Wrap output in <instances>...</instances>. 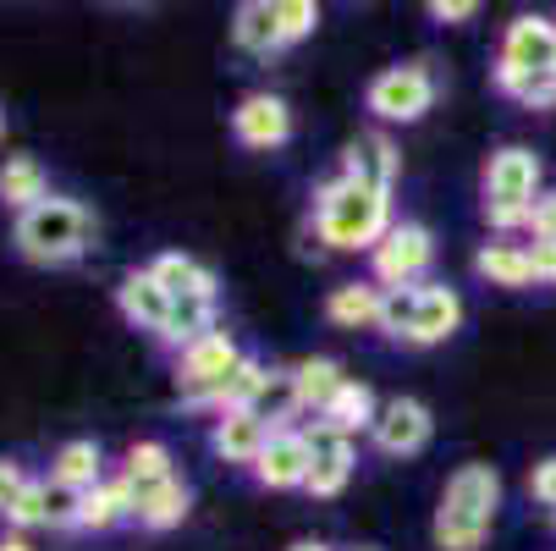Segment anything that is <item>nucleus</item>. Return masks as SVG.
<instances>
[{
  "instance_id": "f257e3e1",
  "label": "nucleus",
  "mask_w": 556,
  "mask_h": 551,
  "mask_svg": "<svg viewBox=\"0 0 556 551\" xmlns=\"http://www.w3.org/2000/svg\"><path fill=\"white\" fill-rule=\"evenodd\" d=\"M496 508H502V475L491 463H463L441 491L435 508V546L441 551H480L496 529Z\"/></svg>"
},
{
  "instance_id": "f03ea898",
  "label": "nucleus",
  "mask_w": 556,
  "mask_h": 551,
  "mask_svg": "<svg viewBox=\"0 0 556 551\" xmlns=\"http://www.w3.org/2000/svg\"><path fill=\"white\" fill-rule=\"evenodd\" d=\"M12 243L28 265H77L94 243V215L66 193H50L12 221Z\"/></svg>"
},
{
  "instance_id": "7ed1b4c3",
  "label": "nucleus",
  "mask_w": 556,
  "mask_h": 551,
  "mask_svg": "<svg viewBox=\"0 0 556 551\" xmlns=\"http://www.w3.org/2000/svg\"><path fill=\"white\" fill-rule=\"evenodd\" d=\"M396 221H391V193H369L348 177L326 183L320 193H314V231H320V243L342 249V254H358L386 238Z\"/></svg>"
},
{
  "instance_id": "20e7f679",
  "label": "nucleus",
  "mask_w": 556,
  "mask_h": 551,
  "mask_svg": "<svg viewBox=\"0 0 556 551\" xmlns=\"http://www.w3.org/2000/svg\"><path fill=\"white\" fill-rule=\"evenodd\" d=\"M457 326H463V298L452 287H396L380 298V331L408 348H435Z\"/></svg>"
},
{
  "instance_id": "39448f33",
  "label": "nucleus",
  "mask_w": 556,
  "mask_h": 551,
  "mask_svg": "<svg viewBox=\"0 0 556 551\" xmlns=\"http://www.w3.org/2000/svg\"><path fill=\"white\" fill-rule=\"evenodd\" d=\"M534 199H540V154L523 143L496 149L485 166V221L496 231H518V226H529Z\"/></svg>"
},
{
  "instance_id": "423d86ee",
  "label": "nucleus",
  "mask_w": 556,
  "mask_h": 551,
  "mask_svg": "<svg viewBox=\"0 0 556 551\" xmlns=\"http://www.w3.org/2000/svg\"><path fill=\"white\" fill-rule=\"evenodd\" d=\"M237 359H243V348L231 342V331H210L193 348H182L177 353V391H182V403L188 409H210L215 391L231 380Z\"/></svg>"
},
{
  "instance_id": "0eeeda50",
  "label": "nucleus",
  "mask_w": 556,
  "mask_h": 551,
  "mask_svg": "<svg viewBox=\"0 0 556 551\" xmlns=\"http://www.w3.org/2000/svg\"><path fill=\"white\" fill-rule=\"evenodd\" d=\"M364 105L375 111V122H419L430 105H435V72L430 61H403V66H386Z\"/></svg>"
},
{
  "instance_id": "6e6552de",
  "label": "nucleus",
  "mask_w": 556,
  "mask_h": 551,
  "mask_svg": "<svg viewBox=\"0 0 556 551\" xmlns=\"http://www.w3.org/2000/svg\"><path fill=\"white\" fill-rule=\"evenodd\" d=\"M430 260H435L430 226H419V221H396L386 238L375 243L369 271H375V287L396 292V287H419V276L430 271Z\"/></svg>"
},
{
  "instance_id": "1a4fd4ad",
  "label": "nucleus",
  "mask_w": 556,
  "mask_h": 551,
  "mask_svg": "<svg viewBox=\"0 0 556 551\" xmlns=\"http://www.w3.org/2000/svg\"><path fill=\"white\" fill-rule=\"evenodd\" d=\"M353 468H358L353 441L314 419V430H308V486H303V491L320 497V502H326V497H342V486L353 480Z\"/></svg>"
},
{
  "instance_id": "9d476101",
  "label": "nucleus",
  "mask_w": 556,
  "mask_h": 551,
  "mask_svg": "<svg viewBox=\"0 0 556 551\" xmlns=\"http://www.w3.org/2000/svg\"><path fill=\"white\" fill-rule=\"evenodd\" d=\"M254 480L265 491H292V486H308V430H292V425H276L260 463H254Z\"/></svg>"
},
{
  "instance_id": "9b49d317",
  "label": "nucleus",
  "mask_w": 556,
  "mask_h": 551,
  "mask_svg": "<svg viewBox=\"0 0 556 551\" xmlns=\"http://www.w3.org/2000/svg\"><path fill=\"white\" fill-rule=\"evenodd\" d=\"M396 172H403V154H396V143L386 133H358L348 143V154H342V177L369 188V193H391Z\"/></svg>"
},
{
  "instance_id": "f8f14e48",
  "label": "nucleus",
  "mask_w": 556,
  "mask_h": 551,
  "mask_svg": "<svg viewBox=\"0 0 556 551\" xmlns=\"http://www.w3.org/2000/svg\"><path fill=\"white\" fill-rule=\"evenodd\" d=\"M430 409L419 403V398H391L386 409H380V419H375V430H369V441L386 452V458H408V452H419L425 441H430Z\"/></svg>"
},
{
  "instance_id": "ddd939ff",
  "label": "nucleus",
  "mask_w": 556,
  "mask_h": 551,
  "mask_svg": "<svg viewBox=\"0 0 556 551\" xmlns=\"http://www.w3.org/2000/svg\"><path fill=\"white\" fill-rule=\"evenodd\" d=\"M496 61H507V66H518L529 77H556V23H545V17L507 23V39H502Z\"/></svg>"
},
{
  "instance_id": "4468645a",
  "label": "nucleus",
  "mask_w": 556,
  "mask_h": 551,
  "mask_svg": "<svg viewBox=\"0 0 556 551\" xmlns=\"http://www.w3.org/2000/svg\"><path fill=\"white\" fill-rule=\"evenodd\" d=\"M231 133L249 149H281L292 138V111H287L281 95H249L231 111Z\"/></svg>"
},
{
  "instance_id": "2eb2a0df",
  "label": "nucleus",
  "mask_w": 556,
  "mask_h": 551,
  "mask_svg": "<svg viewBox=\"0 0 556 551\" xmlns=\"http://www.w3.org/2000/svg\"><path fill=\"white\" fill-rule=\"evenodd\" d=\"M270 430H276V425H270L265 414H254V409L215 414V425H210V447H215V458H226V463L254 468L260 452H265V441H270Z\"/></svg>"
},
{
  "instance_id": "dca6fc26",
  "label": "nucleus",
  "mask_w": 556,
  "mask_h": 551,
  "mask_svg": "<svg viewBox=\"0 0 556 551\" xmlns=\"http://www.w3.org/2000/svg\"><path fill=\"white\" fill-rule=\"evenodd\" d=\"M116 309H122L127 326H138V331H149V337H161L166 321H172V292L154 281L149 271H127V276L116 281Z\"/></svg>"
},
{
  "instance_id": "f3484780",
  "label": "nucleus",
  "mask_w": 556,
  "mask_h": 551,
  "mask_svg": "<svg viewBox=\"0 0 556 551\" xmlns=\"http://www.w3.org/2000/svg\"><path fill=\"white\" fill-rule=\"evenodd\" d=\"M287 375H292V409H298V414H326L331 398L348 386V375H342L337 359H303V364H292Z\"/></svg>"
},
{
  "instance_id": "a211bd4d",
  "label": "nucleus",
  "mask_w": 556,
  "mask_h": 551,
  "mask_svg": "<svg viewBox=\"0 0 556 551\" xmlns=\"http://www.w3.org/2000/svg\"><path fill=\"white\" fill-rule=\"evenodd\" d=\"M50 480L55 486H66V491H94V486H105V452H100V441H89V436H77V441H66L61 452H55V463H50Z\"/></svg>"
},
{
  "instance_id": "6ab92c4d",
  "label": "nucleus",
  "mask_w": 556,
  "mask_h": 551,
  "mask_svg": "<svg viewBox=\"0 0 556 551\" xmlns=\"http://www.w3.org/2000/svg\"><path fill=\"white\" fill-rule=\"evenodd\" d=\"M149 276L161 281L172 298H220V281H215V271L210 265H199L193 254H154V265H149Z\"/></svg>"
},
{
  "instance_id": "aec40b11",
  "label": "nucleus",
  "mask_w": 556,
  "mask_h": 551,
  "mask_svg": "<svg viewBox=\"0 0 556 551\" xmlns=\"http://www.w3.org/2000/svg\"><path fill=\"white\" fill-rule=\"evenodd\" d=\"M188 508H193V497H188V486L172 475V480H154V486H138V502H132V518L143 524V529H177L182 518H188Z\"/></svg>"
},
{
  "instance_id": "412c9836",
  "label": "nucleus",
  "mask_w": 556,
  "mask_h": 551,
  "mask_svg": "<svg viewBox=\"0 0 556 551\" xmlns=\"http://www.w3.org/2000/svg\"><path fill=\"white\" fill-rule=\"evenodd\" d=\"M39 199H50L45 166L34 161V154H7V161H0V204L23 215V210H34Z\"/></svg>"
},
{
  "instance_id": "4be33fe9",
  "label": "nucleus",
  "mask_w": 556,
  "mask_h": 551,
  "mask_svg": "<svg viewBox=\"0 0 556 551\" xmlns=\"http://www.w3.org/2000/svg\"><path fill=\"white\" fill-rule=\"evenodd\" d=\"M375 419H380V409H375V391L364 386V380H348L337 398H331V409L320 414V425L326 430H337V436H358V430H375Z\"/></svg>"
},
{
  "instance_id": "5701e85b",
  "label": "nucleus",
  "mask_w": 556,
  "mask_h": 551,
  "mask_svg": "<svg viewBox=\"0 0 556 551\" xmlns=\"http://www.w3.org/2000/svg\"><path fill=\"white\" fill-rule=\"evenodd\" d=\"M210 331H220L210 298H172V321H166V331L154 337V342L172 348V353H182V348H193V342L210 337Z\"/></svg>"
},
{
  "instance_id": "b1692460",
  "label": "nucleus",
  "mask_w": 556,
  "mask_h": 551,
  "mask_svg": "<svg viewBox=\"0 0 556 551\" xmlns=\"http://www.w3.org/2000/svg\"><path fill=\"white\" fill-rule=\"evenodd\" d=\"M231 39H237V50H249V55L281 50V39H276V0H249V7H237Z\"/></svg>"
},
{
  "instance_id": "393cba45",
  "label": "nucleus",
  "mask_w": 556,
  "mask_h": 551,
  "mask_svg": "<svg viewBox=\"0 0 556 551\" xmlns=\"http://www.w3.org/2000/svg\"><path fill=\"white\" fill-rule=\"evenodd\" d=\"M473 271H480L491 287H507V292H518V287L534 281V276H529V249H523V243H485L480 254H473Z\"/></svg>"
},
{
  "instance_id": "a878e982",
  "label": "nucleus",
  "mask_w": 556,
  "mask_h": 551,
  "mask_svg": "<svg viewBox=\"0 0 556 551\" xmlns=\"http://www.w3.org/2000/svg\"><path fill=\"white\" fill-rule=\"evenodd\" d=\"M380 298H386V287H375V281H348V287H337L331 298H326V314L337 326H380Z\"/></svg>"
},
{
  "instance_id": "bb28decb",
  "label": "nucleus",
  "mask_w": 556,
  "mask_h": 551,
  "mask_svg": "<svg viewBox=\"0 0 556 551\" xmlns=\"http://www.w3.org/2000/svg\"><path fill=\"white\" fill-rule=\"evenodd\" d=\"M496 89L513 95V100H523L529 111H551L556 105V77H529V72H518L507 61H496Z\"/></svg>"
},
{
  "instance_id": "cd10ccee",
  "label": "nucleus",
  "mask_w": 556,
  "mask_h": 551,
  "mask_svg": "<svg viewBox=\"0 0 556 551\" xmlns=\"http://www.w3.org/2000/svg\"><path fill=\"white\" fill-rule=\"evenodd\" d=\"M122 475H127L132 486L172 480V447H166V441H132V447H127V463H122Z\"/></svg>"
},
{
  "instance_id": "c85d7f7f",
  "label": "nucleus",
  "mask_w": 556,
  "mask_h": 551,
  "mask_svg": "<svg viewBox=\"0 0 556 551\" xmlns=\"http://www.w3.org/2000/svg\"><path fill=\"white\" fill-rule=\"evenodd\" d=\"M7 524L23 535V529H50V480H28L23 497L7 508Z\"/></svg>"
},
{
  "instance_id": "c756f323",
  "label": "nucleus",
  "mask_w": 556,
  "mask_h": 551,
  "mask_svg": "<svg viewBox=\"0 0 556 551\" xmlns=\"http://www.w3.org/2000/svg\"><path fill=\"white\" fill-rule=\"evenodd\" d=\"M314 28H320V7H314V0H276V39H281V50L308 39Z\"/></svg>"
},
{
  "instance_id": "7c9ffc66",
  "label": "nucleus",
  "mask_w": 556,
  "mask_h": 551,
  "mask_svg": "<svg viewBox=\"0 0 556 551\" xmlns=\"http://www.w3.org/2000/svg\"><path fill=\"white\" fill-rule=\"evenodd\" d=\"M523 249H529V276H534V287H556V243H551V238H529Z\"/></svg>"
},
{
  "instance_id": "2f4dec72",
  "label": "nucleus",
  "mask_w": 556,
  "mask_h": 551,
  "mask_svg": "<svg viewBox=\"0 0 556 551\" xmlns=\"http://www.w3.org/2000/svg\"><path fill=\"white\" fill-rule=\"evenodd\" d=\"M523 231H529V238H551V243H556V188L534 199V210H529V226H523Z\"/></svg>"
},
{
  "instance_id": "473e14b6",
  "label": "nucleus",
  "mask_w": 556,
  "mask_h": 551,
  "mask_svg": "<svg viewBox=\"0 0 556 551\" xmlns=\"http://www.w3.org/2000/svg\"><path fill=\"white\" fill-rule=\"evenodd\" d=\"M23 486H28L23 463H17V458H0V518H7V508L23 497Z\"/></svg>"
},
{
  "instance_id": "72a5a7b5",
  "label": "nucleus",
  "mask_w": 556,
  "mask_h": 551,
  "mask_svg": "<svg viewBox=\"0 0 556 551\" xmlns=\"http://www.w3.org/2000/svg\"><path fill=\"white\" fill-rule=\"evenodd\" d=\"M529 497L540 508H556V458H545V463L529 468Z\"/></svg>"
},
{
  "instance_id": "f704fd0d",
  "label": "nucleus",
  "mask_w": 556,
  "mask_h": 551,
  "mask_svg": "<svg viewBox=\"0 0 556 551\" xmlns=\"http://www.w3.org/2000/svg\"><path fill=\"white\" fill-rule=\"evenodd\" d=\"M430 17L435 23H468V17H480V7H473V0H435Z\"/></svg>"
},
{
  "instance_id": "c9c22d12",
  "label": "nucleus",
  "mask_w": 556,
  "mask_h": 551,
  "mask_svg": "<svg viewBox=\"0 0 556 551\" xmlns=\"http://www.w3.org/2000/svg\"><path fill=\"white\" fill-rule=\"evenodd\" d=\"M0 551H34L23 535H0Z\"/></svg>"
},
{
  "instance_id": "e433bc0d",
  "label": "nucleus",
  "mask_w": 556,
  "mask_h": 551,
  "mask_svg": "<svg viewBox=\"0 0 556 551\" xmlns=\"http://www.w3.org/2000/svg\"><path fill=\"white\" fill-rule=\"evenodd\" d=\"M287 551H331L326 540H298V546H287Z\"/></svg>"
},
{
  "instance_id": "4c0bfd02",
  "label": "nucleus",
  "mask_w": 556,
  "mask_h": 551,
  "mask_svg": "<svg viewBox=\"0 0 556 551\" xmlns=\"http://www.w3.org/2000/svg\"><path fill=\"white\" fill-rule=\"evenodd\" d=\"M0 138H7V111H0Z\"/></svg>"
},
{
  "instance_id": "58836bf2",
  "label": "nucleus",
  "mask_w": 556,
  "mask_h": 551,
  "mask_svg": "<svg viewBox=\"0 0 556 551\" xmlns=\"http://www.w3.org/2000/svg\"><path fill=\"white\" fill-rule=\"evenodd\" d=\"M358 551H375V546H358Z\"/></svg>"
}]
</instances>
